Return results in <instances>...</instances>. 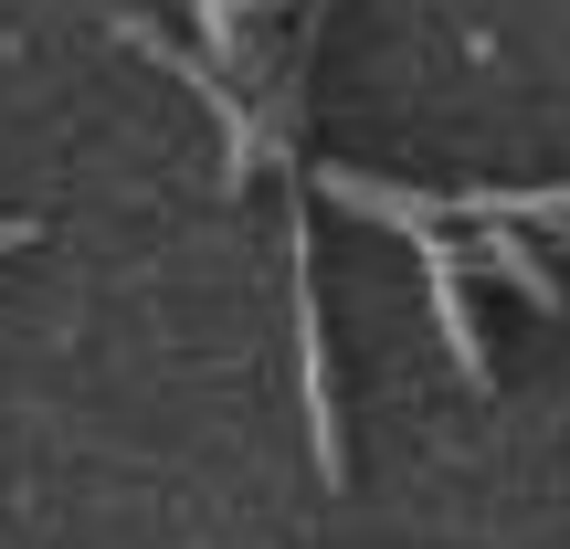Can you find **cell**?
I'll use <instances>...</instances> for the list:
<instances>
[{
  "label": "cell",
  "instance_id": "obj_1",
  "mask_svg": "<svg viewBox=\"0 0 570 549\" xmlns=\"http://www.w3.org/2000/svg\"><path fill=\"white\" fill-rule=\"evenodd\" d=\"M454 223H508V233H560L570 244V180H539V190H444Z\"/></svg>",
  "mask_w": 570,
  "mask_h": 549
},
{
  "label": "cell",
  "instance_id": "obj_2",
  "mask_svg": "<svg viewBox=\"0 0 570 549\" xmlns=\"http://www.w3.org/2000/svg\"><path fill=\"white\" fill-rule=\"evenodd\" d=\"M32 244V223H21V212H0V254H21Z\"/></svg>",
  "mask_w": 570,
  "mask_h": 549
}]
</instances>
